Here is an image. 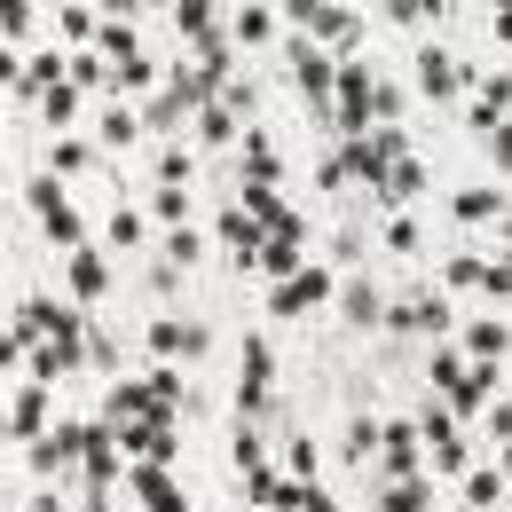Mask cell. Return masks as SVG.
I'll return each instance as SVG.
<instances>
[{"label":"cell","instance_id":"6da1fadb","mask_svg":"<svg viewBox=\"0 0 512 512\" xmlns=\"http://www.w3.org/2000/svg\"><path fill=\"white\" fill-rule=\"evenodd\" d=\"M323 300H331V268H316V260H308V268H292V276L268 292V316L284 323V316H308V308H323Z\"/></svg>","mask_w":512,"mask_h":512},{"label":"cell","instance_id":"7a4b0ae2","mask_svg":"<svg viewBox=\"0 0 512 512\" xmlns=\"http://www.w3.org/2000/svg\"><path fill=\"white\" fill-rule=\"evenodd\" d=\"M284 56H292V87H300V95H308V103H331V79H339V64H331V56H323L316 40H292V48H284Z\"/></svg>","mask_w":512,"mask_h":512},{"label":"cell","instance_id":"3957f363","mask_svg":"<svg viewBox=\"0 0 512 512\" xmlns=\"http://www.w3.org/2000/svg\"><path fill=\"white\" fill-rule=\"evenodd\" d=\"M48 410H56V386H16V394H8V434H16V442H40V434H48Z\"/></svg>","mask_w":512,"mask_h":512},{"label":"cell","instance_id":"277c9868","mask_svg":"<svg viewBox=\"0 0 512 512\" xmlns=\"http://www.w3.org/2000/svg\"><path fill=\"white\" fill-rule=\"evenodd\" d=\"M127 489L142 497V512H190V489L166 481V465H127Z\"/></svg>","mask_w":512,"mask_h":512},{"label":"cell","instance_id":"5b68a950","mask_svg":"<svg viewBox=\"0 0 512 512\" xmlns=\"http://www.w3.org/2000/svg\"><path fill=\"white\" fill-rule=\"evenodd\" d=\"M418 95H434V103H449V95H465V64L449 56V48H418Z\"/></svg>","mask_w":512,"mask_h":512},{"label":"cell","instance_id":"8992f818","mask_svg":"<svg viewBox=\"0 0 512 512\" xmlns=\"http://www.w3.org/2000/svg\"><path fill=\"white\" fill-rule=\"evenodd\" d=\"M64 284H71V300H79V308H95V300L111 292V260H103V253H87V245H79V253L64 260Z\"/></svg>","mask_w":512,"mask_h":512},{"label":"cell","instance_id":"52a82bcc","mask_svg":"<svg viewBox=\"0 0 512 512\" xmlns=\"http://www.w3.org/2000/svg\"><path fill=\"white\" fill-rule=\"evenodd\" d=\"M505 190H489V182H473V190H457L449 197V221H465V229H481V221H505Z\"/></svg>","mask_w":512,"mask_h":512},{"label":"cell","instance_id":"ba28073f","mask_svg":"<svg viewBox=\"0 0 512 512\" xmlns=\"http://www.w3.org/2000/svg\"><path fill=\"white\" fill-rule=\"evenodd\" d=\"M150 355H205V323L158 316V323H150Z\"/></svg>","mask_w":512,"mask_h":512},{"label":"cell","instance_id":"9c48e42d","mask_svg":"<svg viewBox=\"0 0 512 512\" xmlns=\"http://www.w3.org/2000/svg\"><path fill=\"white\" fill-rule=\"evenodd\" d=\"M505 347H512V323L481 316V323H465V347H457V355H465V363H497Z\"/></svg>","mask_w":512,"mask_h":512},{"label":"cell","instance_id":"30bf717a","mask_svg":"<svg viewBox=\"0 0 512 512\" xmlns=\"http://www.w3.org/2000/svg\"><path fill=\"white\" fill-rule=\"evenodd\" d=\"M379 512H434V489L410 473V481H379Z\"/></svg>","mask_w":512,"mask_h":512},{"label":"cell","instance_id":"8fae6325","mask_svg":"<svg viewBox=\"0 0 512 512\" xmlns=\"http://www.w3.org/2000/svg\"><path fill=\"white\" fill-rule=\"evenodd\" d=\"M40 229H48L56 245H71V253L87 245V221H79V205H64V197H56V205H40Z\"/></svg>","mask_w":512,"mask_h":512},{"label":"cell","instance_id":"7c38bea8","mask_svg":"<svg viewBox=\"0 0 512 512\" xmlns=\"http://www.w3.org/2000/svg\"><path fill=\"white\" fill-rule=\"evenodd\" d=\"M87 166H95V142H71V134H56V142H48V174H56V182L87 174Z\"/></svg>","mask_w":512,"mask_h":512},{"label":"cell","instance_id":"4fadbf2b","mask_svg":"<svg viewBox=\"0 0 512 512\" xmlns=\"http://www.w3.org/2000/svg\"><path fill=\"white\" fill-rule=\"evenodd\" d=\"M221 245H229L237 260H253V253H260V221L245 213V205H229V213H221Z\"/></svg>","mask_w":512,"mask_h":512},{"label":"cell","instance_id":"5bb4252c","mask_svg":"<svg viewBox=\"0 0 512 512\" xmlns=\"http://www.w3.org/2000/svg\"><path fill=\"white\" fill-rule=\"evenodd\" d=\"M174 32L190 48H213V0H174Z\"/></svg>","mask_w":512,"mask_h":512},{"label":"cell","instance_id":"9a60e30c","mask_svg":"<svg viewBox=\"0 0 512 512\" xmlns=\"http://www.w3.org/2000/svg\"><path fill=\"white\" fill-rule=\"evenodd\" d=\"M150 87H158V64L142 48H134L127 64H111V95H150Z\"/></svg>","mask_w":512,"mask_h":512},{"label":"cell","instance_id":"2e32d148","mask_svg":"<svg viewBox=\"0 0 512 512\" xmlns=\"http://www.w3.org/2000/svg\"><path fill=\"white\" fill-rule=\"evenodd\" d=\"M465 505H473V512H497V505H505V473H497V465L465 473Z\"/></svg>","mask_w":512,"mask_h":512},{"label":"cell","instance_id":"e0dca14e","mask_svg":"<svg viewBox=\"0 0 512 512\" xmlns=\"http://www.w3.org/2000/svg\"><path fill=\"white\" fill-rule=\"evenodd\" d=\"M95 142H103V150H134V142H142V119H134V111H103Z\"/></svg>","mask_w":512,"mask_h":512},{"label":"cell","instance_id":"ac0fdd59","mask_svg":"<svg viewBox=\"0 0 512 512\" xmlns=\"http://www.w3.org/2000/svg\"><path fill=\"white\" fill-rule=\"evenodd\" d=\"M229 40H245V48L276 40V16H268V8H237V16H229Z\"/></svg>","mask_w":512,"mask_h":512},{"label":"cell","instance_id":"d6986e66","mask_svg":"<svg viewBox=\"0 0 512 512\" xmlns=\"http://www.w3.org/2000/svg\"><path fill=\"white\" fill-rule=\"evenodd\" d=\"M284 481H300V489L316 481V442H308V434H292V442H284Z\"/></svg>","mask_w":512,"mask_h":512},{"label":"cell","instance_id":"ffe728a7","mask_svg":"<svg viewBox=\"0 0 512 512\" xmlns=\"http://www.w3.org/2000/svg\"><path fill=\"white\" fill-rule=\"evenodd\" d=\"M347 323L363 331V323H379V292H371V276H355L347 284Z\"/></svg>","mask_w":512,"mask_h":512},{"label":"cell","instance_id":"44dd1931","mask_svg":"<svg viewBox=\"0 0 512 512\" xmlns=\"http://www.w3.org/2000/svg\"><path fill=\"white\" fill-rule=\"evenodd\" d=\"M197 142H205V150L237 142V111H197Z\"/></svg>","mask_w":512,"mask_h":512},{"label":"cell","instance_id":"7402d4cb","mask_svg":"<svg viewBox=\"0 0 512 512\" xmlns=\"http://www.w3.org/2000/svg\"><path fill=\"white\" fill-rule=\"evenodd\" d=\"M40 111H48V127H71V119H79V87H48V95H40Z\"/></svg>","mask_w":512,"mask_h":512},{"label":"cell","instance_id":"603a6c76","mask_svg":"<svg viewBox=\"0 0 512 512\" xmlns=\"http://www.w3.org/2000/svg\"><path fill=\"white\" fill-rule=\"evenodd\" d=\"M197 260H205V237H197V229H174V237H166V268H197Z\"/></svg>","mask_w":512,"mask_h":512},{"label":"cell","instance_id":"cb8c5ba5","mask_svg":"<svg viewBox=\"0 0 512 512\" xmlns=\"http://www.w3.org/2000/svg\"><path fill=\"white\" fill-rule=\"evenodd\" d=\"M379 245H386V253H418V221H410V213H386Z\"/></svg>","mask_w":512,"mask_h":512},{"label":"cell","instance_id":"d4e9b609","mask_svg":"<svg viewBox=\"0 0 512 512\" xmlns=\"http://www.w3.org/2000/svg\"><path fill=\"white\" fill-rule=\"evenodd\" d=\"M24 32H32V0H0V40L16 48Z\"/></svg>","mask_w":512,"mask_h":512},{"label":"cell","instance_id":"484cf974","mask_svg":"<svg viewBox=\"0 0 512 512\" xmlns=\"http://www.w3.org/2000/svg\"><path fill=\"white\" fill-rule=\"evenodd\" d=\"M190 174H197V158H190V150H166V158H158V190H182Z\"/></svg>","mask_w":512,"mask_h":512},{"label":"cell","instance_id":"4316f807","mask_svg":"<svg viewBox=\"0 0 512 512\" xmlns=\"http://www.w3.org/2000/svg\"><path fill=\"white\" fill-rule=\"evenodd\" d=\"M150 221L182 229V221H190V197H182V190H158V197H150Z\"/></svg>","mask_w":512,"mask_h":512},{"label":"cell","instance_id":"83f0119b","mask_svg":"<svg viewBox=\"0 0 512 512\" xmlns=\"http://www.w3.org/2000/svg\"><path fill=\"white\" fill-rule=\"evenodd\" d=\"M442 284H449V292H465V284H481V253H457V260L442 268Z\"/></svg>","mask_w":512,"mask_h":512},{"label":"cell","instance_id":"f1b7e54d","mask_svg":"<svg viewBox=\"0 0 512 512\" xmlns=\"http://www.w3.org/2000/svg\"><path fill=\"white\" fill-rule=\"evenodd\" d=\"M481 292H497V300H512V253H505V260H481Z\"/></svg>","mask_w":512,"mask_h":512},{"label":"cell","instance_id":"f546056e","mask_svg":"<svg viewBox=\"0 0 512 512\" xmlns=\"http://www.w3.org/2000/svg\"><path fill=\"white\" fill-rule=\"evenodd\" d=\"M386 16L394 24H426V16H442V0H386Z\"/></svg>","mask_w":512,"mask_h":512},{"label":"cell","instance_id":"4dcf8cb0","mask_svg":"<svg viewBox=\"0 0 512 512\" xmlns=\"http://www.w3.org/2000/svg\"><path fill=\"white\" fill-rule=\"evenodd\" d=\"M111 245H127V253H134V245H142V213H127V205L111 213Z\"/></svg>","mask_w":512,"mask_h":512},{"label":"cell","instance_id":"1f68e13d","mask_svg":"<svg viewBox=\"0 0 512 512\" xmlns=\"http://www.w3.org/2000/svg\"><path fill=\"white\" fill-rule=\"evenodd\" d=\"M64 40H71V48H79V40H95V16H87V8H64Z\"/></svg>","mask_w":512,"mask_h":512},{"label":"cell","instance_id":"d6a6232c","mask_svg":"<svg viewBox=\"0 0 512 512\" xmlns=\"http://www.w3.org/2000/svg\"><path fill=\"white\" fill-rule=\"evenodd\" d=\"M300 512H339V497H331V489H316V481H308V489H300Z\"/></svg>","mask_w":512,"mask_h":512},{"label":"cell","instance_id":"836d02e7","mask_svg":"<svg viewBox=\"0 0 512 512\" xmlns=\"http://www.w3.org/2000/svg\"><path fill=\"white\" fill-rule=\"evenodd\" d=\"M489 150H497V166L512 174V119H497V134H489Z\"/></svg>","mask_w":512,"mask_h":512},{"label":"cell","instance_id":"e575fe53","mask_svg":"<svg viewBox=\"0 0 512 512\" xmlns=\"http://www.w3.org/2000/svg\"><path fill=\"white\" fill-rule=\"evenodd\" d=\"M489 434H497V442H512V402H489Z\"/></svg>","mask_w":512,"mask_h":512},{"label":"cell","instance_id":"d590c367","mask_svg":"<svg viewBox=\"0 0 512 512\" xmlns=\"http://www.w3.org/2000/svg\"><path fill=\"white\" fill-rule=\"evenodd\" d=\"M316 8H323V0H284V16H292V24H300V32H308V24H316Z\"/></svg>","mask_w":512,"mask_h":512},{"label":"cell","instance_id":"8d00e7d4","mask_svg":"<svg viewBox=\"0 0 512 512\" xmlns=\"http://www.w3.org/2000/svg\"><path fill=\"white\" fill-rule=\"evenodd\" d=\"M16 355H24V339H16V331H0V363H16Z\"/></svg>","mask_w":512,"mask_h":512},{"label":"cell","instance_id":"74e56055","mask_svg":"<svg viewBox=\"0 0 512 512\" xmlns=\"http://www.w3.org/2000/svg\"><path fill=\"white\" fill-rule=\"evenodd\" d=\"M497 40H505V48H512V8H497Z\"/></svg>","mask_w":512,"mask_h":512},{"label":"cell","instance_id":"f35d334b","mask_svg":"<svg viewBox=\"0 0 512 512\" xmlns=\"http://www.w3.org/2000/svg\"><path fill=\"white\" fill-rule=\"evenodd\" d=\"M497 473H505V481H512V442H497Z\"/></svg>","mask_w":512,"mask_h":512},{"label":"cell","instance_id":"ab89813d","mask_svg":"<svg viewBox=\"0 0 512 512\" xmlns=\"http://www.w3.org/2000/svg\"><path fill=\"white\" fill-rule=\"evenodd\" d=\"M103 8H111V16H134V0H103Z\"/></svg>","mask_w":512,"mask_h":512},{"label":"cell","instance_id":"60d3db41","mask_svg":"<svg viewBox=\"0 0 512 512\" xmlns=\"http://www.w3.org/2000/svg\"><path fill=\"white\" fill-rule=\"evenodd\" d=\"M150 8H174V0H150Z\"/></svg>","mask_w":512,"mask_h":512}]
</instances>
